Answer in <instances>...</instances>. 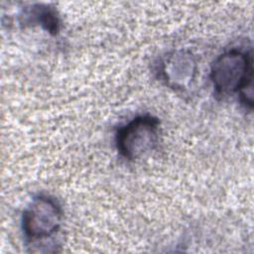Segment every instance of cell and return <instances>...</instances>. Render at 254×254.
<instances>
[{
  "label": "cell",
  "instance_id": "5b68a950",
  "mask_svg": "<svg viewBox=\"0 0 254 254\" xmlns=\"http://www.w3.org/2000/svg\"><path fill=\"white\" fill-rule=\"evenodd\" d=\"M20 23L24 26L41 25L52 35H57L60 31V18L57 11L43 4L25 8L20 15Z\"/></svg>",
  "mask_w": 254,
  "mask_h": 254
},
{
  "label": "cell",
  "instance_id": "7a4b0ae2",
  "mask_svg": "<svg viewBox=\"0 0 254 254\" xmlns=\"http://www.w3.org/2000/svg\"><path fill=\"white\" fill-rule=\"evenodd\" d=\"M63 218V208L55 197L35 196L22 214V230L27 242L33 245L54 238L62 227Z\"/></svg>",
  "mask_w": 254,
  "mask_h": 254
},
{
  "label": "cell",
  "instance_id": "277c9868",
  "mask_svg": "<svg viewBox=\"0 0 254 254\" xmlns=\"http://www.w3.org/2000/svg\"><path fill=\"white\" fill-rule=\"evenodd\" d=\"M157 72L167 86L177 91H185L195 79L197 63L190 51L175 50L161 58Z\"/></svg>",
  "mask_w": 254,
  "mask_h": 254
},
{
  "label": "cell",
  "instance_id": "3957f363",
  "mask_svg": "<svg viewBox=\"0 0 254 254\" xmlns=\"http://www.w3.org/2000/svg\"><path fill=\"white\" fill-rule=\"evenodd\" d=\"M159 127V119L150 114L136 116L119 127L115 134V146L120 156L135 161L148 155L157 147Z\"/></svg>",
  "mask_w": 254,
  "mask_h": 254
},
{
  "label": "cell",
  "instance_id": "6da1fadb",
  "mask_svg": "<svg viewBox=\"0 0 254 254\" xmlns=\"http://www.w3.org/2000/svg\"><path fill=\"white\" fill-rule=\"evenodd\" d=\"M209 78L219 96L238 94L240 103L253 108V56L252 49L232 48L219 55L211 64Z\"/></svg>",
  "mask_w": 254,
  "mask_h": 254
}]
</instances>
